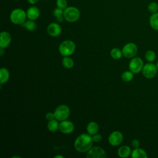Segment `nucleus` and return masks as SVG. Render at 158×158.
Segmentation results:
<instances>
[{
	"label": "nucleus",
	"instance_id": "f3484780",
	"mask_svg": "<svg viewBox=\"0 0 158 158\" xmlns=\"http://www.w3.org/2000/svg\"><path fill=\"white\" fill-rule=\"evenodd\" d=\"M131 149L128 146H121L117 151V154L119 157L122 158H125L128 157L131 154Z\"/></svg>",
	"mask_w": 158,
	"mask_h": 158
},
{
	"label": "nucleus",
	"instance_id": "6e6552de",
	"mask_svg": "<svg viewBox=\"0 0 158 158\" xmlns=\"http://www.w3.org/2000/svg\"><path fill=\"white\" fill-rule=\"evenodd\" d=\"M123 55L127 58L134 57L138 52V48L133 43H128L126 44L122 49Z\"/></svg>",
	"mask_w": 158,
	"mask_h": 158
},
{
	"label": "nucleus",
	"instance_id": "4468645a",
	"mask_svg": "<svg viewBox=\"0 0 158 158\" xmlns=\"http://www.w3.org/2000/svg\"><path fill=\"white\" fill-rule=\"evenodd\" d=\"M27 18L30 20H35L37 19L40 15V12L39 9L36 7V6H31L27 10Z\"/></svg>",
	"mask_w": 158,
	"mask_h": 158
},
{
	"label": "nucleus",
	"instance_id": "412c9836",
	"mask_svg": "<svg viewBox=\"0 0 158 158\" xmlns=\"http://www.w3.org/2000/svg\"><path fill=\"white\" fill-rule=\"evenodd\" d=\"M53 15L56 18V20L60 23L63 21L64 19V10L59 7H56L53 11Z\"/></svg>",
	"mask_w": 158,
	"mask_h": 158
},
{
	"label": "nucleus",
	"instance_id": "2eb2a0df",
	"mask_svg": "<svg viewBox=\"0 0 158 158\" xmlns=\"http://www.w3.org/2000/svg\"><path fill=\"white\" fill-rule=\"evenodd\" d=\"M131 156L133 158H147L148 155L146 152L141 148H135L131 153Z\"/></svg>",
	"mask_w": 158,
	"mask_h": 158
},
{
	"label": "nucleus",
	"instance_id": "393cba45",
	"mask_svg": "<svg viewBox=\"0 0 158 158\" xmlns=\"http://www.w3.org/2000/svg\"><path fill=\"white\" fill-rule=\"evenodd\" d=\"M121 78H122V80H123L124 81H126V82L130 81L133 78V73L132 72H131L130 70L125 71L122 74Z\"/></svg>",
	"mask_w": 158,
	"mask_h": 158
},
{
	"label": "nucleus",
	"instance_id": "bb28decb",
	"mask_svg": "<svg viewBox=\"0 0 158 158\" xmlns=\"http://www.w3.org/2000/svg\"><path fill=\"white\" fill-rule=\"evenodd\" d=\"M148 10L152 14L157 12L158 11V4L156 2H152L148 5Z\"/></svg>",
	"mask_w": 158,
	"mask_h": 158
},
{
	"label": "nucleus",
	"instance_id": "f03ea898",
	"mask_svg": "<svg viewBox=\"0 0 158 158\" xmlns=\"http://www.w3.org/2000/svg\"><path fill=\"white\" fill-rule=\"evenodd\" d=\"M27 17V12L20 8L14 9L10 14V21L16 25L23 24L26 21Z\"/></svg>",
	"mask_w": 158,
	"mask_h": 158
},
{
	"label": "nucleus",
	"instance_id": "72a5a7b5",
	"mask_svg": "<svg viewBox=\"0 0 158 158\" xmlns=\"http://www.w3.org/2000/svg\"><path fill=\"white\" fill-rule=\"evenodd\" d=\"M55 158H58V157H60V158H64V156H60V155H57L56 156H54Z\"/></svg>",
	"mask_w": 158,
	"mask_h": 158
},
{
	"label": "nucleus",
	"instance_id": "aec40b11",
	"mask_svg": "<svg viewBox=\"0 0 158 158\" xmlns=\"http://www.w3.org/2000/svg\"><path fill=\"white\" fill-rule=\"evenodd\" d=\"M22 26L26 28L27 30L30 31H33L36 28V23L34 22V20L30 19L27 21H25L23 24H22Z\"/></svg>",
	"mask_w": 158,
	"mask_h": 158
},
{
	"label": "nucleus",
	"instance_id": "39448f33",
	"mask_svg": "<svg viewBox=\"0 0 158 158\" xmlns=\"http://www.w3.org/2000/svg\"><path fill=\"white\" fill-rule=\"evenodd\" d=\"M54 114L55 118H56L57 120H65L69 117L70 115L69 107L64 104L60 105L55 109Z\"/></svg>",
	"mask_w": 158,
	"mask_h": 158
},
{
	"label": "nucleus",
	"instance_id": "6ab92c4d",
	"mask_svg": "<svg viewBox=\"0 0 158 158\" xmlns=\"http://www.w3.org/2000/svg\"><path fill=\"white\" fill-rule=\"evenodd\" d=\"M9 78V72L6 68H1L0 70V81L1 84L6 83Z\"/></svg>",
	"mask_w": 158,
	"mask_h": 158
},
{
	"label": "nucleus",
	"instance_id": "20e7f679",
	"mask_svg": "<svg viewBox=\"0 0 158 158\" xmlns=\"http://www.w3.org/2000/svg\"><path fill=\"white\" fill-rule=\"evenodd\" d=\"M80 17V12L75 7L69 6L64 10V17L67 22H75L79 19Z\"/></svg>",
	"mask_w": 158,
	"mask_h": 158
},
{
	"label": "nucleus",
	"instance_id": "cd10ccee",
	"mask_svg": "<svg viewBox=\"0 0 158 158\" xmlns=\"http://www.w3.org/2000/svg\"><path fill=\"white\" fill-rule=\"evenodd\" d=\"M56 6L57 7L65 10L67 7V2L66 0H57Z\"/></svg>",
	"mask_w": 158,
	"mask_h": 158
},
{
	"label": "nucleus",
	"instance_id": "9b49d317",
	"mask_svg": "<svg viewBox=\"0 0 158 158\" xmlns=\"http://www.w3.org/2000/svg\"><path fill=\"white\" fill-rule=\"evenodd\" d=\"M59 130L64 134H70L74 130L73 123L69 120H63L59 123Z\"/></svg>",
	"mask_w": 158,
	"mask_h": 158
},
{
	"label": "nucleus",
	"instance_id": "f704fd0d",
	"mask_svg": "<svg viewBox=\"0 0 158 158\" xmlns=\"http://www.w3.org/2000/svg\"><path fill=\"white\" fill-rule=\"evenodd\" d=\"M156 67H157V70H158V61L157 62V63H156Z\"/></svg>",
	"mask_w": 158,
	"mask_h": 158
},
{
	"label": "nucleus",
	"instance_id": "a211bd4d",
	"mask_svg": "<svg viewBox=\"0 0 158 158\" xmlns=\"http://www.w3.org/2000/svg\"><path fill=\"white\" fill-rule=\"evenodd\" d=\"M151 27L154 30H158V12L152 14L149 18Z\"/></svg>",
	"mask_w": 158,
	"mask_h": 158
},
{
	"label": "nucleus",
	"instance_id": "1a4fd4ad",
	"mask_svg": "<svg viewBox=\"0 0 158 158\" xmlns=\"http://www.w3.org/2000/svg\"><path fill=\"white\" fill-rule=\"evenodd\" d=\"M88 158H105L106 154L104 150L99 146L91 147L86 154Z\"/></svg>",
	"mask_w": 158,
	"mask_h": 158
},
{
	"label": "nucleus",
	"instance_id": "7c9ffc66",
	"mask_svg": "<svg viewBox=\"0 0 158 158\" xmlns=\"http://www.w3.org/2000/svg\"><path fill=\"white\" fill-rule=\"evenodd\" d=\"M46 119L48 120H51L54 119V118H55L54 113H52V112H48V113H47L46 115Z\"/></svg>",
	"mask_w": 158,
	"mask_h": 158
},
{
	"label": "nucleus",
	"instance_id": "5701e85b",
	"mask_svg": "<svg viewBox=\"0 0 158 158\" xmlns=\"http://www.w3.org/2000/svg\"><path fill=\"white\" fill-rule=\"evenodd\" d=\"M123 55L122 51L120 50V49L115 48L111 49L110 51V56L114 59H119L122 57Z\"/></svg>",
	"mask_w": 158,
	"mask_h": 158
},
{
	"label": "nucleus",
	"instance_id": "b1692460",
	"mask_svg": "<svg viewBox=\"0 0 158 158\" xmlns=\"http://www.w3.org/2000/svg\"><path fill=\"white\" fill-rule=\"evenodd\" d=\"M62 65L64 67L67 69H71L74 65V62L71 58L69 57L68 56L64 57L62 59Z\"/></svg>",
	"mask_w": 158,
	"mask_h": 158
},
{
	"label": "nucleus",
	"instance_id": "a878e982",
	"mask_svg": "<svg viewBox=\"0 0 158 158\" xmlns=\"http://www.w3.org/2000/svg\"><path fill=\"white\" fill-rule=\"evenodd\" d=\"M156 57V52L152 50H148L145 53V58L149 62H152L153 61H154Z\"/></svg>",
	"mask_w": 158,
	"mask_h": 158
},
{
	"label": "nucleus",
	"instance_id": "c756f323",
	"mask_svg": "<svg viewBox=\"0 0 158 158\" xmlns=\"http://www.w3.org/2000/svg\"><path fill=\"white\" fill-rule=\"evenodd\" d=\"M131 146L135 148H138L139 146V142L138 140L135 139L131 141Z\"/></svg>",
	"mask_w": 158,
	"mask_h": 158
},
{
	"label": "nucleus",
	"instance_id": "9d476101",
	"mask_svg": "<svg viewBox=\"0 0 158 158\" xmlns=\"http://www.w3.org/2000/svg\"><path fill=\"white\" fill-rule=\"evenodd\" d=\"M123 139V136L122 133L118 131H115L110 134L108 141L110 145L117 146L122 143Z\"/></svg>",
	"mask_w": 158,
	"mask_h": 158
},
{
	"label": "nucleus",
	"instance_id": "4be33fe9",
	"mask_svg": "<svg viewBox=\"0 0 158 158\" xmlns=\"http://www.w3.org/2000/svg\"><path fill=\"white\" fill-rule=\"evenodd\" d=\"M57 120L52 119L51 120H49L48 123V129L51 131H56L57 130H59V124L58 122L57 121Z\"/></svg>",
	"mask_w": 158,
	"mask_h": 158
},
{
	"label": "nucleus",
	"instance_id": "dca6fc26",
	"mask_svg": "<svg viewBox=\"0 0 158 158\" xmlns=\"http://www.w3.org/2000/svg\"><path fill=\"white\" fill-rule=\"evenodd\" d=\"M99 130V126L95 122H89L86 127V131L90 135H94L98 133Z\"/></svg>",
	"mask_w": 158,
	"mask_h": 158
},
{
	"label": "nucleus",
	"instance_id": "f257e3e1",
	"mask_svg": "<svg viewBox=\"0 0 158 158\" xmlns=\"http://www.w3.org/2000/svg\"><path fill=\"white\" fill-rule=\"evenodd\" d=\"M93 138L89 134L82 133L76 138L74 146L77 151L80 152H85L89 150L93 145Z\"/></svg>",
	"mask_w": 158,
	"mask_h": 158
},
{
	"label": "nucleus",
	"instance_id": "423d86ee",
	"mask_svg": "<svg viewBox=\"0 0 158 158\" xmlns=\"http://www.w3.org/2000/svg\"><path fill=\"white\" fill-rule=\"evenodd\" d=\"M157 69L156 65L152 63H146L144 65V67L142 70L143 76L148 79L156 77L157 73Z\"/></svg>",
	"mask_w": 158,
	"mask_h": 158
},
{
	"label": "nucleus",
	"instance_id": "ddd939ff",
	"mask_svg": "<svg viewBox=\"0 0 158 158\" xmlns=\"http://www.w3.org/2000/svg\"><path fill=\"white\" fill-rule=\"evenodd\" d=\"M11 42V36L7 31H2L0 33V48L7 47Z\"/></svg>",
	"mask_w": 158,
	"mask_h": 158
},
{
	"label": "nucleus",
	"instance_id": "f8f14e48",
	"mask_svg": "<svg viewBox=\"0 0 158 158\" xmlns=\"http://www.w3.org/2000/svg\"><path fill=\"white\" fill-rule=\"evenodd\" d=\"M62 31V28L60 25L57 23L52 22L50 23L47 27V32L48 33L53 37H56L59 36Z\"/></svg>",
	"mask_w": 158,
	"mask_h": 158
},
{
	"label": "nucleus",
	"instance_id": "473e14b6",
	"mask_svg": "<svg viewBox=\"0 0 158 158\" xmlns=\"http://www.w3.org/2000/svg\"><path fill=\"white\" fill-rule=\"evenodd\" d=\"M4 52V48H0V54H1V56H3Z\"/></svg>",
	"mask_w": 158,
	"mask_h": 158
},
{
	"label": "nucleus",
	"instance_id": "2f4dec72",
	"mask_svg": "<svg viewBox=\"0 0 158 158\" xmlns=\"http://www.w3.org/2000/svg\"><path fill=\"white\" fill-rule=\"evenodd\" d=\"M27 1L31 4H35L38 2L39 0H27Z\"/></svg>",
	"mask_w": 158,
	"mask_h": 158
},
{
	"label": "nucleus",
	"instance_id": "c85d7f7f",
	"mask_svg": "<svg viewBox=\"0 0 158 158\" xmlns=\"http://www.w3.org/2000/svg\"><path fill=\"white\" fill-rule=\"evenodd\" d=\"M92 138H93V141H94V142H99L102 139V136H101V135L96 133V134L93 135Z\"/></svg>",
	"mask_w": 158,
	"mask_h": 158
},
{
	"label": "nucleus",
	"instance_id": "0eeeda50",
	"mask_svg": "<svg viewBox=\"0 0 158 158\" xmlns=\"http://www.w3.org/2000/svg\"><path fill=\"white\" fill-rule=\"evenodd\" d=\"M144 67L143 60L138 57H134L129 63V69L133 73H138L142 71Z\"/></svg>",
	"mask_w": 158,
	"mask_h": 158
},
{
	"label": "nucleus",
	"instance_id": "7ed1b4c3",
	"mask_svg": "<svg viewBox=\"0 0 158 158\" xmlns=\"http://www.w3.org/2000/svg\"><path fill=\"white\" fill-rule=\"evenodd\" d=\"M75 50V44L71 40L62 41L59 46V51L64 57L71 56Z\"/></svg>",
	"mask_w": 158,
	"mask_h": 158
}]
</instances>
